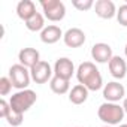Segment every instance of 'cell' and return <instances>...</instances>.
I'll list each match as a JSON object with an SVG mask.
<instances>
[{"mask_svg":"<svg viewBox=\"0 0 127 127\" xmlns=\"http://www.w3.org/2000/svg\"><path fill=\"white\" fill-rule=\"evenodd\" d=\"M118 127H127V124H120Z\"/></svg>","mask_w":127,"mask_h":127,"instance_id":"26","label":"cell"},{"mask_svg":"<svg viewBox=\"0 0 127 127\" xmlns=\"http://www.w3.org/2000/svg\"><path fill=\"white\" fill-rule=\"evenodd\" d=\"M36 100H37V94L33 90L27 88V90H20L15 94H12L9 99V105L12 111L24 114L36 103Z\"/></svg>","mask_w":127,"mask_h":127,"instance_id":"3","label":"cell"},{"mask_svg":"<svg viewBox=\"0 0 127 127\" xmlns=\"http://www.w3.org/2000/svg\"><path fill=\"white\" fill-rule=\"evenodd\" d=\"M124 54H126V57H127V45H126V48H124Z\"/></svg>","mask_w":127,"mask_h":127,"instance_id":"25","label":"cell"},{"mask_svg":"<svg viewBox=\"0 0 127 127\" xmlns=\"http://www.w3.org/2000/svg\"><path fill=\"white\" fill-rule=\"evenodd\" d=\"M26 27L30 32H42L45 29V17L40 12H36L30 20L26 21Z\"/></svg>","mask_w":127,"mask_h":127,"instance_id":"18","label":"cell"},{"mask_svg":"<svg viewBox=\"0 0 127 127\" xmlns=\"http://www.w3.org/2000/svg\"><path fill=\"white\" fill-rule=\"evenodd\" d=\"M88 99V90L82 84H76L69 91V102L73 105H82Z\"/></svg>","mask_w":127,"mask_h":127,"instance_id":"16","label":"cell"},{"mask_svg":"<svg viewBox=\"0 0 127 127\" xmlns=\"http://www.w3.org/2000/svg\"><path fill=\"white\" fill-rule=\"evenodd\" d=\"M94 12L102 20H112L117 17V8L112 0H97L94 3Z\"/></svg>","mask_w":127,"mask_h":127,"instance_id":"10","label":"cell"},{"mask_svg":"<svg viewBox=\"0 0 127 127\" xmlns=\"http://www.w3.org/2000/svg\"><path fill=\"white\" fill-rule=\"evenodd\" d=\"M9 112H11V105H9V102H6L5 99H2V100H0V117H2V118H6Z\"/></svg>","mask_w":127,"mask_h":127,"instance_id":"23","label":"cell"},{"mask_svg":"<svg viewBox=\"0 0 127 127\" xmlns=\"http://www.w3.org/2000/svg\"><path fill=\"white\" fill-rule=\"evenodd\" d=\"M40 6L43 11V17L52 23L61 21L66 17V6L60 0H42Z\"/></svg>","mask_w":127,"mask_h":127,"instance_id":"5","label":"cell"},{"mask_svg":"<svg viewBox=\"0 0 127 127\" xmlns=\"http://www.w3.org/2000/svg\"><path fill=\"white\" fill-rule=\"evenodd\" d=\"M72 5L79 12H84V11H88V9L94 8V2H93V0H72Z\"/></svg>","mask_w":127,"mask_h":127,"instance_id":"20","label":"cell"},{"mask_svg":"<svg viewBox=\"0 0 127 127\" xmlns=\"http://www.w3.org/2000/svg\"><path fill=\"white\" fill-rule=\"evenodd\" d=\"M124 108L118 103L105 102L97 109V117L100 121H103L106 126H120V123L124 120Z\"/></svg>","mask_w":127,"mask_h":127,"instance_id":"2","label":"cell"},{"mask_svg":"<svg viewBox=\"0 0 127 127\" xmlns=\"http://www.w3.org/2000/svg\"><path fill=\"white\" fill-rule=\"evenodd\" d=\"M52 73H54V67H51L49 63L43 61V60H40L36 66H33L30 69L32 79L36 84H46L48 81L52 79Z\"/></svg>","mask_w":127,"mask_h":127,"instance_id":"6","label":"cell"},{"mask_svg":"<svg viewBox=\"0 0 127 127\" xmlns=\"http://www.w3.org/2000/svg\"><path fill=\"white\" fill-rule=\"evenodd\" d=\"M9 79L14 85V88H17L18 91L20 90H27V87L30 85V81H32V75H30V70L27 67H24L23 64H12L9 67Z\"/></svg>","mask_w":127,"mask_h":127,"instance_id":"4","label":"cell"},{"mask_svg":"<svg viewBox=\"0 0 127 127\" xmlns=\"http://www.w3.org/2000/svg\"><path fill=\"white\" fill-rule=\"evenodd\" d=\"M117 21L120 23V26L127 27V3L121 5L117 9Z\"/></svg>","mask_w":127,"mask_h":127,"instance_id":"22","label":"cell"},{"mask_svg":"<svg viewBox=\"0 0 127 127\" xmlns=\"http://www.w3.org/2000/svg\"><path fill=\"white\" fill-rule=\"evenodd\" d=\"M91 57L96 63H109L114 57V52H112V48L105 43V42H99V43H94L91 46Z\"/></svg>","mask_w":127,"mask_h":127,"instance_id":"9","label":"cell"},{"mask_svg":"<svg viewBox=\"0 0 127 127\" xmlns=\"http://www.w3.org/2000/svg\"><path fill=\"white\" fill-rule=\"evenodd\" d=\"M5 120L8 121V124H9V126H12V127H18V126H21V124H23V121H24V114L15 112V111H12V109H11V112L8 114V117H6Z\"/></svg>","mask_w":127,"mask_h":127,"instance_id":"19","label":"cell"},{"mask_svg":"<svg viewBox=\"0 0 127 127\" xmlns=\"http://www.w3.org/2000/svg\"><path fill=\"white\" fill-rule=\"evenodd\" d=\"M18 60H20V64H23L27 69H32L40 61V54L34 48H23L18 52Z\"/></svg>","mask_w":127,"mask_h":127,"instance_id":"12","label":"cell"},{"mask_svg":"<svg viewBox=\"0 0 127 127\" xmlns=\"http://www.w3.org/2000/svg\"><path fill=\"white\" fill-rule=\"evenodd\" d=\"M12 82L9 79V76H2L0 78V96H8L12 90Z\"/></svg>","mask_w":127,"mask_h":127,"instance_id":"21","label":"cell"},{"mask_svg":"<svg viewBox=\"0 0 127 127\" xmlns=\"http://www.w3.org/2000/svg\"><path fill=\"white\" fill-rule=\"evenodd\" d=\"M63 42L69 48H79L85 43V33L78 27H72L64 33Z\"/></svg>","mask_w":127,"mask_h":127,"instance_id":"11","label":"cell"},{"mask_svg":"<svg viewBox=\"0 0 127 127\" xmlns=\"http://www.w3.org/2000/svg\"><path fill=\"white\" fill-rule=\"evenodd\" d=\"M76 79L88 91H97L103 87V78L93 61H84L76 69Z\"/></svg>","mask_w":127,"mask_h":127,"instance_id":"1","label":"cell"},{"mask_svg":"<svg viewBox=\"0 0 127 127\" xmlns=\"http://www.w3.org/2000/svg\"><path fill=\"white\" fill-rule=\"evenodd\" d=\"M103 127H112V126H103Z\"/></svg>","mask_w":127,"mask_h":127,"instance_id":"27","label":"cell"},{"mask_svg":"<svg viewBox=\"0 0 127 127\" xmlns=\"http://www.w3.org/2000/svg\"><path fill=\"white\" fill-rule=\"evenodd\" d=\"M63 36H64V33L61 32V29L58 26H46L42 32H40V40L46 45H52L55 42H58Z\"/></svg>","mask_w":127,"mask_h":127,"instance_id":"14","label":"cell"},{"mask_svg":"<svg viewBox=\"0 0 127 127\" xmlns=\"http://www.w3.org/2000/svg\"><path fill=\"white\" fill-rule=\"evenodd\" d=\"M36 12H37L36 5H34V2H32V0H21V2H18V5H17V15L24 23L27 20H30Z\"/></svg>","mask_w":127,"mask_h":127,"instance_id":"15","label":"cell"},{"mask_svg":"<svg viewBox=\"0 0 127 127\" xmlns=\"http://www.w3.org/2000/svg\"><path fill=\"white\" fill-rule=\"evenodd\" d=\"M124 96H126V88L123 84H120L117 81H111L103 87V97L106 102L117 103V102L123 100Z\"/></svg>","mask_w":127,"mask_h":127,"instance_id":"7","label":"cell"},{"mask_svg":"<svg viewBox=\"0 0 127 127\" xmlns=\"http://www.w3.org/2000/svg\"><path fill=\"white\" fill-rule=\"evenodd\" d=\"M73 73H75V66H73V61L70 58L61 57V58H58L55 61V64H54V76H58V78L70 81Z\"/></svg>","mask_w":127,"mask_h":127,"instance_id":"8","label":"cell"},{"mask_svg":"<svg viewBox=\"0 0 127 127\" xmlns=\"http://www.w3.org/2000/svg\"><path fill=\"white\" fill-rule=\"evenodd\" d=\"M49 88L55 94H66L67 91H70V82L67 79L52 76V79L49 81Z\"/></svg>","mask_w":127,"mask_h":127,"instance_id":"17","label":"cell"},{"mask_svg":"<svg viewBox=\"0 0 127 127\" xmlns=\"http://www.w3.org/2000/svg\"><path fill=\"white\" fill-rule=\"evenodd\" d=\"M108 67H109V73L115 79H124L126 75H127V63L120 55L112 57V60L108 63Z\"/></svg>","mask_w":127,"mask_h":127,"instance_id":"13","label":"cell"},{"mask_svg":"<svg viewBox=\"0 0 127 127\" xmlns=\"http://www.w3.org/2000/svg\"><path fill=\"white\" fill-rule=\"evenodd\" d=\"M123 108H124V112L127 114V97H124V102H123Z\"/></svg>","mask_w":127,"mask_h":127,"instance_id":"24","label":"cell"}]
</instances>
